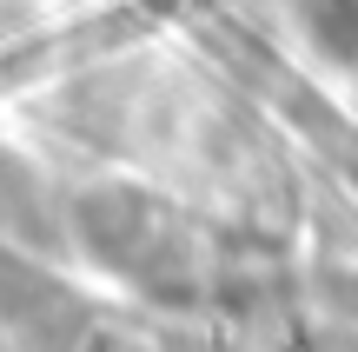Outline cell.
Masks as SVG:
<instances>
[{"mask_svg":"<svg viewBox=\"0 0 358 352\" xmlns=\"http://www.w3.org/2000/svg\"><path fill=\"white\" fill-rule=\"evenodd\" d=\"M73 226H80V239H87L93 260L120 266V273H133V279H159L179 260L166 206L146 199V193H133V186H100V193H87L73 206Z\"/></svg>","mask_w":358,"mask_h":352,"instance_id":"6da1fadb","label":"cell"},{"mask_svg":"<svg viewBox=\"0 0 358 352\" xmlns=\"http://www.w3.org/2000/svg\"><path fill=\"white\" fill-rule=\"evenodd\" d=\"M0 226H13V233H27V239H47L40 186H34V173H27L20 160H7V153H0Z\"/></svg>","mask_w":358,"mask_h":352,"instance_id":"7a4b0ae2","label":"cell"},{"mask_svg":"<svg viewBox=\"0 0 358 352\" xmlns=\"http://www.w3.org/2000/svg\"><path fill=\"white\" fill-rule=\"evenodd\" d=\"M73 352H140V346H133L127 332H80Z\"/></svg>","mask_w":358,"mask_h":352,"instance_id":"3957f363","label":"cell"}]
</instances>
